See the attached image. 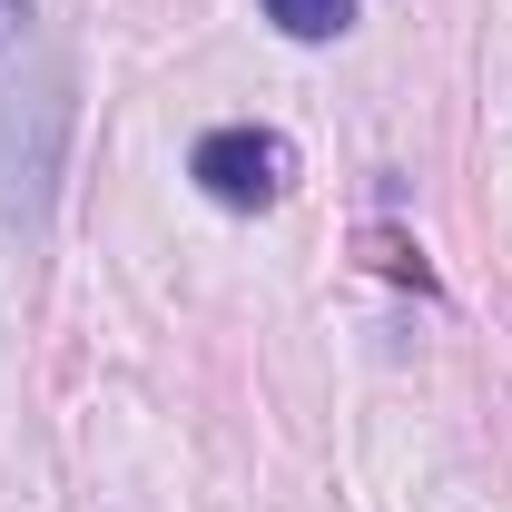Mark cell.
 Masks as SVG:
<instances>
[{
  "label": "cell",
  "mask_w": 512,
  "mask_h": 512,
  "mask_svg": "<svg viewBox=\"0 0 512 512\" xmlns=\"http://www.w3.org/2000/svg\"><path fill=\"white\" fill-rule=\"evenodd\" d=\"M188 178L217 207H237V217H256V207H276L286 197V178H296V148L276 138V128H207L188 148Z\"/></svg>",
  "instance_id": "1"
},
{
  "label": "cell",
  "mask_w": 512,
  "mask_h": 512,
  "mask_svg": "<svg viewBox=\"0 0 512 512\" xmlns=\"http://www.w3.org/2000/svg\"><path fill=\"white\" fill-rule=\"evenodd\" d=\"M266 20H276L286 40H335V30L355 20V0H266Z\"/></svg>",
  "instance_id": "2"
},
{
  "label": "cell",
  "mask_w": 512,
  "mask_h": 512,
  "mask_svg": "<svg viewBox=\"0 0 512 512\" xmlns=\"http://www.w3.org/2000/svg\"><path fill=\"white\" fill-rule=\"evenodd\" d=\"M30 20H40L30 0H0V50H20V40H30Z\"/></svg>",
  "instance_id": "3"
}]
</instances>
